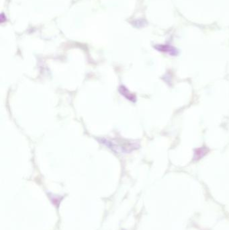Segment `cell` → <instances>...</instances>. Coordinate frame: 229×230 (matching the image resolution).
<instances>
[{"instance_id":"obj_1","label":"cell","mask_w":229,"mask_h":230,"mask_svg":"<svg viewBox=\"0 0 229 230\" xmlns=\"http://www.w3.org/2000/svg\"><path fill=\"white\" fill-rule=\"evenodd\" d=\"M156 49L159 50V51L167 53L169 55L173 56H176L178 54V50L175 49L174 47L169 46V45H159V46L156 47Z\"/></svg>"},{"instance_id":"obj_2","label":"cell","mask_w":229,"mask_h":230,"mask_svg":"<svg viewBox=\"0 0 229 230\" xmlns=\"http://www.w3.org/2000/svg\"><path fill=\"white\" fill-rule=\"evenodd\" d=\"M208 152L206 148H204V147H201L198 149H196L195 151V153H194V160H200L201 158L204 157V156L206 155V154Z\"/></svg>"}]
</instances>
